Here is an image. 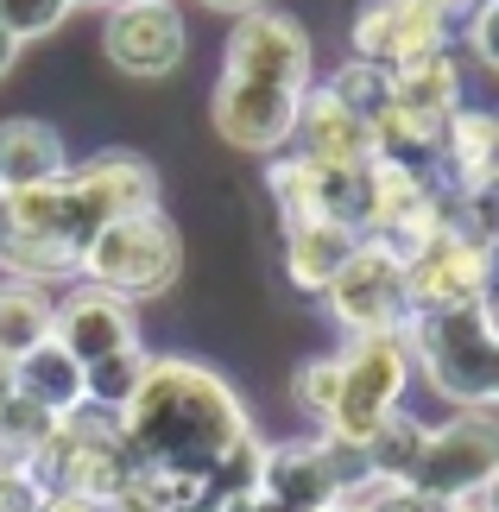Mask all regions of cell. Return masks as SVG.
I'll use <instances>...</instances> for the list:
<instances>
[{
  "instance_id": "obj_1",
  "label": "cell",
  "mask_w": 499,
  "mask_h": 512,
  "mask_svg": "<svg viewBox=\"0 0 499 512\" xmlns=\"http://www.w3.org/2000/svg\"><path fill=\"white\" fill-rule=\"evenodd\" d=\"M114 424H121V443L133 456V481L108 512H127V506L196 512L215 456L253 430L234 386L215 367L184 361V354H152L146 380L114 411Z\"/></svg>"
},
{
  "instance_id": "obj_2",
  "label": "cell",
  "mask_w": 499,
  "mask_h": 512,
  "mask_svg": "<svg viewBox=\"0 0 499 512\" xmlns=\"http://www.w3.org/2000/svg\"><path fill=\"white\" fill-rule=\"evenodd\" d=\"M411 367L455 405H487L493 373H499V336L487 329L481 304H449V310H411L405 323Z\"/></svg>"
},
{
  "instance_id": "obj_3",
  "label": "cell",
  "mask_w": 499,
  "mask_h": 512,
  "mask_svg": "<svg viewBox=\"0 0 499 512\" xmlns=\"http://www.w3.org/2000/svg\"><path fill=\"white\" fill-rule=\"evenodd\" d=\"M184 272V241H177L171 215L165 209H133V215H114V222L83 247V272L76 279L114 291V298H165Z\"/></svg>"
},
{
  "instance_id": "obj_4",
  "label": "cell",
  "mask_w": 499,
  "mask_h": 512,
  "mask_svg": "<svg viewBox=\"0 0 499 512\" xmlns=\"http://www.w3.org/2000/svg\"><path fill=\"white\" fill-rule=\"evenodd\" d=\"M342 367V392H335V411H329V437H348L361 443L367 430L386 418V411L405 405V386H411V342L405 329H373V336H348V348L335 354Z\"/></svg>"
},
{
  "instance_id": "obj_5",
  "label": "cell",
  "mask_w": 499,
  "mask_h": 512,
  "mask_svg": "<svg viewBox=\"0 0 499 512\" xmlns=\"http://www.w3.org/2000/svg\"><path fill=\"white\" fill-rule=\"evenodd\" d=\"M266 196L278 209V228L285 222H342L354 234H367V209H373L367 165H323L310 152L285 146L266 159Z\"/></svg>"
},
{
  "instance_id": "obj_6",
  "label": "cell",
  "mask_w": 499,
  "mask_h": 512,
  "mask_svg": "<svg viewBox=\"0 0 499 512\" xmlns=\"http://www.w3.org/2000/svg\"><path fill=\"white\" fill-rule=\"evenodd\" d=\"M133 209H158L152 159H139L127 146H108L64 171V234L76 247H89L114 215H133Z\"/></svg>"
},
{
  "instance_id": "obj_7",
  "label": "cell",
  "mask_w": 499,
  "mask_h": 512,
  "mask_svg": "<svg viewBox=\"0 0 499 512\" xmlns=\"http://www.w3.org/2000/svg\"><path fill=\"white\" fill-rule=\"evenodd\" d=\"M493 475H499V418H493V405H462L443 430L424 437L411 487L430 500H468Z\"/></svg>"
},
{
  "instance_id": "obj_8",
  "label": "cell",
  "mask_w": 499,
  "mask_h": 512,
  "mask_svg": "<svg viewBox=\"0 0 499 512\" xmlns=\"http://www.w3.org/2000/svg\"><path fill=\"white\" fill-rule=\"evenodd\" d=\"M329 317L348 336H373V329H405L411 323V291H405V260L392 247H379L373 234L354 241V253L342 260L335 285L323 291Z\"/></svg>"
},
{
  "instance_id": "obj_9",
  "label": "cell",
  "mask_w": 499,
  "mask_h": 512,
  "mask_svg": "<svg viewBox=\"0 0 499 512\" xmlns=\"http://www.w3.org/2000/svg\"><path fill=\"white\" fill-rule=\"evenodd\" d=\"M102 57L121 76L158 83V76L184 70L190 57V26L177 13V0H114L102 26Z\"/></svg>"
},
{
  "instance_id": "obj_10",
  "label": "cell",
  "mask_w": 499,
  "mask_h": 512,
  "mask_svg": "<svg viewBox=\"0 0 499 512\" xmlns=\"http://www.w3.org/2000/svg\"><path fill=\"white\" fill-rule=\"evenodd\" d=\"M222 70L228 76H253V83H278V89H310L316 83V51L310 32L291 13L253 7L234 19L228 45H222Z\"/></svg>"
},
{
  "instance_id": "obj_11",
  "label": "cell",
  "mask_w": 499,
  "mask_h": 512,
  "mask_svg": "<svg viewBox=\"0 0 499 512\" xmlns=\"http://www.w3.org/2000/svg\"><path fill=\"white\" fill-rule=\"evenodd\" d=\"M405 291H411V310L481 304V291H487V241L468 222H443L405 260Z\"/></svg>"
},
{
  "instance_id": "obj_12",
  "label": "cell",
  "mask_w": 499,
  "mask_h": 512,
  "mask_svg": "<svg viewBox=\"0 0 499 512\" xmlns=\"http://www.w3.org/2000/svg\"><path fill=\"white\" fill-rule=\"evenodd\" d=\"M297 108H304V89L253 83V76H228V70H222V83H215V95H209L215 133H222L228 146H241V152H259V159H272V152L291 146Z\"/></svg>"
},
{
  "instance_id": "obj_13",
  "label": "cell",
  "mask_w": 499,
  "mask_h": 512,
  "mask_svg": "<svg viewBox=\"0 0 499 512\" xmlns=\"http://www.w3.org/2000/svg\"><path fill=\"white\" fill-rule=\"evenodd\" d=\"M348 45H354V57H373V64L392 70L417 51L449 45V26L436 19L430 0H361L354 26H348Z\"/></svg>"
},
{
  "instance_id": "obj_14",
  "label": "cell",
  "mask_w": 499,
  "mask_h": 512,
  "mask_svg": "<svg viewBox=\"0 0 499 512\" xmlns=\"http://www.w3.org/2000/svg\"><path fill=\"white\" fill-rule=\"evenodd\" d=\"M51 336L89 367V361H102V354H114V348H133L139 342V323H133V304L127 298H114V291L83 279L70 298H57Z\"/></svg>"
},
{
  "instance_id": "obj_15",
  "label": "cell",
  "mask_w": 499,
  "mask_h": 512,
  "mask_svg": "<svg viewBox=\"0 0 499 512\" xmlns=\"http://www.w3.org/2000/svg\"><path fill=\"white\" fill-rule=\"evenodd\" d=\"M291 146L310 152V159H323V165H367L373 159V121H361L329 83H310L304 108H297Z\"/></svg>"
},
{
  "instance_id": "obj_16",
  "label": "cell",
  "mask_w": 499,
  "mask_h": 512,
  "mask_svg": "<svg viewBox=\"0 0 499 512\" xmlns=\"http://www.w3.org/2000/svg\"><path fill=\"white\" fill-rule=\"evenodd\" d=\"M361 234L342 228V222H285L278 228V272L291 279V291H304V298H323L335 285V272L342 260L354 253Z\"/></svg>"
},
{
  "instance_id": "obj_17",
  "label": "cell",
  "mask_w": 499,
  "mask_h": 512,
  "mask_svg": "<svg viewBox=\"0 0 499 512\" xmlns=\"http://www.w3.org/2000/svg\"><path fill=\"white\" fill-rule=\"evenodd\" d=\"M392 108H405L430 127H449V114L462 108V64H455V51L436 45V51H417L405 64H392Z\"/></svg>"
},
{
  "instance_id": "obj_18",
  "label": "cell",
  "mask_w": 499,
  "mask_h": 512,
  "mask_svg": "<svg viewBox=\"0 0 499 512\" xmlns=\"http://www.w3.org/2000/svg\"><path fill=\"white\" fill-rule=\"evenodd\" d=\"M70 171V146L64 133L32 121V114H13L0 121V190H32V184H57Z\"/></svg>"
},
{
  "instance_id": "obj_19",
  "label": "cell",
  "mask_w": 499,
  "mask_h": 512,
  "mask_svg": "<svg viewBox=\"0 0 499 512\" xmlns=\"http://www.w3.org/2000/svg\"><path fill=\"white\" fill-rule=\"evenodd\" d=\"M487 171H499V114L493 108H455L443 127V159H436V184L468 190Z\"/></svg>"
},
{
  "instance_id": "obj_20",
  "label": "cell",
  "mask_w": 499,
  "mask_h": 512,
  "mask_svg": "<svg viewBox=\"0 0 499 512\" xmlns=\"http://www.w3.org/2000/svg\"><path fill=\"white\" fill-rule=\"evenodd\" d=\"M13 392L32 399L38 411H51V418H70V411L83 405V361L57 336H45L38 348H26L13 361Z\"/></svg>"
},
{
  "instance_id": "obj_21",
  "label": "cell",
  "mask_w": 499,
  "mask_h": 512,
  "mask_svg": "<svg viewBox=\"0 0 499 512\" xmlns=\"http://www.w3.org/2000/svg\"><path fill=\"white\" fill-rule=\"evenodd\" d=\"M424 437H430V424H424V418H411L405 405L386 411V418H379L367 437H361L367 475H373V481H411L417 456H424Z\"/></svg>"
},
{
  "instance_id": "obj_22",
  "label": "cell",
  "mask_w": 499,
  "mask_h": 512,
  "mask_svg": "<svg viewBox=\"0 0 499 512\" xmlns=\"http://www.w3.org/2000/svg\"><path fill=\"white\" fill-rule=\"evenodd\" d=\"M51 317H57L51 285H38V279H7L0 285V348H7L13 361L51 336Z\"/></svg>"
},
{
  "instance_id": "obj_23",
  "label": "cell",
  "mask_w": 499,
  "mask_h": 512,
  "mask_svg": "<svg viewBox=\"0 0 499 512\" xmlns=\"http://www.w3.org/2000/svg\"><path fill=\"white\" fill-rule=\"evenodd\" d=\"M146 367H152V354L139 348V342L102 354V361H89V367H83V405H95V411H121L133 392H139V380H146Z\"/></svg>"
},
{
  "instance_id": "obj_24",
  "label": "cell",
  "mask_w": 499,
  "mask_h": 512,
  "mask_svg": "<svg viewBox=\"0 0 499 512\" xmlns=\"http://www.w3.org/2000/svg\"><path fill=\"white\" fill-rule=\"evenodd\" d=\"M323 83L342 95V102L361 114V121H373V114L392 102V70H386V64H373V57H348V64L335 70V76H323Z\"/></svg>"
},
{
  "instance_id": "obj_25",
  "label": "cell",
  "mask_w": 499,
  "mask_h": 512,
  "mask_svg": "<svg viewBox=\"0 0 499 512\" xmlns=\"http://www.w3.org/2000/svg\"><path fill=\"white\" fill-rule=\"evenodd\" d=\"M335 392H342V367H335V354L304 361V367H297V380H291V399H297V411H304L310 424H329Z\"/></svg>"
},
{
  "instance_id": "obj_26",
  "label": "cell",
  "mask_w": 499,
  "mask_h": 512,
  "mask_svg": "<svg viewBox=\"0 0 499 512\" xmlns=\"http://www.w3.org/2000/svg\"><path fill=\"white\" fill-rule=\"evenodd\" d=\"M70 13H76L70 0H0V26H7V32L19 38V45H32V38L57 32Z\"/></svg>"
},
{
  "instance_id": "obj_27",
  "label": "cell",
  "mask_w": 499,
  "mask_h": 512,
  "mask_svg": "<svg viewBox=\"0 0 499 512\" xmlns=\"http://www.w3.org/2000/svg\"><path fill=\"white\" fill-rule=\"evenodd\" d=\"M462 215H468V228L481 234V241H499V171H487L481 184L462 190Z\"/></svg>"
},
{
  "instance_id": "obj_28",
  "label": "cell",
  "mask_w": 499,
  "mask_h": 512,
  "mask_svg": "<svg viewBox=\"0 0 499 512\" xmlns=\"http://www.w3.org/2000/svg\"><path fill=\"white\" fill-rule=\"evenodd\" d=\"M354 500L361 512H430V494H417L411 481H367Z\"/></svg>"
},
{
  "instance_id": "obj_29",
  "label": "cell",
  "mask_w": 499,
  "mask_h": 512,
  "mask_svg": "<svg viewBox=\"0 0 499 512\" xmlns=\"http://www.w3.org/2000/svg\"><path fill=\"white\" fill-rule=\"evenodd\" d=\"M462 38H468L474 64L499 76V0H481V13H474L468 26H462Z\"/></svg>"
},
{
  "instance_id": "obj_30",
  "label": "cell",
  "mask_w": 499,
  "mask_h": 512,
  "mask_svg": "<svg viewBox=\"0 0 499 512\" xmlns=\"http://www.w3.org/2000/svg\"><path fill=\"white\" fill-rule=\"evenodd\" d=\"M430 7H436V19H443V26H449V32H462V26H468V19H474V13H481V0H430Z\"/></svg>"
},
{
  "instance_id": "obj_31",
  "label": "cell",
  "mask_w": 499,
  "mask_h": 512,
  "mask_svg": "<svg viewBox=\"0 0 499 512\" xmlns=\"http://www.w3.org/2000/svg\"><path fill=\"white\" fill-rule=\"evenodd\" d=\"M19 51H26V45H19V38H13L7 26H0V76H7V70L19 64Z\"/></svg>"
},
{
  "instance_id": "obj_32",
  "label": "cell",
  "mask_w": 499,
  "mask_h": 512,
  "mask_svg": "<svg viewBox=\"0 0 499 512\" xmlns=\"http://www.w3.org/2000/svg\"><path fill=\"white\" fill-rule=\"evenodd\" d=\"M203 7H215V13H228V19H241V13H253V7H266V0H203Z\"/></svg>"
},
{
  "instance_id": "obj_33",
  "label": "cell",
  "mask_w": 499,
  "mask_h": 512,
  "mask_svg": "<svg viewBox=\"0 0 499 512\" xmlns=\"http://www.w3.org/2000/svg\"><path fill=\"white\" fill-rule=\"evenodd\" d=\"M474 506H481V512H499V475L481 487V494H474Z\"/></svg>"
},
{
  "instance_id": "obj_34",
  "label": "cell",
  "mask_w": 499,
  "mask_h": 512,
  "mask_svg": "<svg viewBox=\"0 0 499 512\" xmlns=\"http://www.w3.org/2000/svg\"><path fill=\"white\" fill-rule=\"evenodd\" d=\"M0 399H13V354L0 348Z\"/></svg>"
},
{
  "instance_id": "obj_35",
  "label": "cell",
  "mask_w": 499,
  "mask_h": 512,
  "mask_svg": "<svg viewBox=\"0 0 499 512\" xmlns=\"http://www.w3.org/2000/svg\"><path fill=\"white\" fill-rule=\"evenodd\" d=\"M253 512H310V506H291V500H266V494H259Z\"/></svg>"
},
{
  "instance_id": "obj_36",
  "label": "cell",
  "mask_w": 499,
  "mask_h": 512,
  "mask_svg": "<svg viewBox=\"0 0 499 512\" xmlns=\"http://www.w3.org/2000/svg\"><path fill=\"white\" fill-rule=\"evenodd\" d=\"M430 512H481V506H474V494H468V500H430Z\"/></svg>"
},
{
  "instance_id": "obj_37",
  "label": "cell",
  "mask_w": 499,
  "mask_h": 512,
  "mask_svg": "<svg viewBox=\"0 0 499 512\" xmlns=\"http://www.w3.org/2000/svg\"><path fill=\"white\" fill-rule=\"evenodd\" d=\"M7 234H13V196L0 190V241H7Z\"/></svg>"
},
{
  "instance_id": "obj_38",
  "label": "cell",
  "mask_w": 499,
  "mask_h": 512,
  "mask_svg": "<svg viewBox=\"0 0 499 512\" xmlns=\"http://www.w3.org/2000/svg\"><path fill=\"white\" fill-rule=\"evenodd\" d=\"M70 7H83V13H108L114 0H70Z\"/></svg>"
},
{
  "instance_id": "obj_39",
  "label": "cell",
  "mask_w": 499,
  "mask_h": 512,
  "mask_svg": "<svg viewBox=\"0 0 499 512\" xmlns=\"http://www.w3.org/2000/svg\"><path fill=\"white\" fill-rule=\"evenodd\" d=\"M323 512H361V500L348 494V500H335V506H323Z\"/></svg>"
},
{
  "instance_id": "obj_40",
  "label": "cell",
  "mask_w": 499,
  "mask_h": 512,
  "mask_svg": "<svg viewBox=\"0 0 499 512\" xmlns=\"http://www.w3.org/2000/svg\"><path fill=\"white\" fill-rule=\"evenodd\" d=\"M487 405H499V373H493V399H487Z\"/></svg>"
},
{
  "instance_id": "obj_41",
  "label": "cell",
  "mask_w": 499,
  "mask_h": 512,
  "mask_svg": "<svg viewBox=\"0 0 499 512\" xmlns=\"http://www.w3.org/2000/svg\"><path fill=\"white\" fill-rule=\"evenodd\" d=\"M127 512H158V506H127Z\"/></svg>"
},
{
  "instance_id": "obj_42",
  "label": "cell",
  "mask_w": 499,
  "mask_h": 512,
  "mask_svg": "<svg viewBox=\"0 0 499 512\" xmlns=\"http://www.w3.org/2000/svg\"><path fill=\"white\" fill-rule=\"evenodd\" d=\"M493 114H499V108H493Z\"/></svg>"
}]
</instances>
